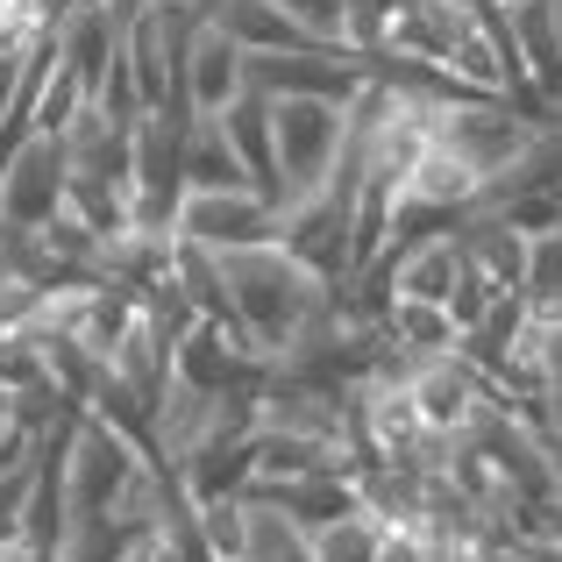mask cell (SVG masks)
<instances>
[{
  "label": "cell",
  "instance_id": "6da1fadb",
  "mask_svg": "<svg viewBox=\"0 0 562 562\" xmlns=\"http://www.w3.org/2000/svg\"><path fill=\"white\" fill-rule=\"evenodd\" d=\"M221 271H228L235 321H243L249 349H263V357H285L292 335H300L306 321L328 306V285H321L314 271H300V263H292L278 243H263V249H228V257H221Z\"/></svg>",
  "mask_w": 562,
  "mask_h": 562
},
{
  "label": "cell",
  "instance_id": "7a4b0ae2",
  "mask_svg": "<svg viewBox=\"0 0 562 562\" xmlns=\"http://www.w3.org/2000/svg\"><path fill=\"white\" fill-rule=\"evenodd\" d=\"M65 484H71V520L157 513V477H150V463H143V449L122 441L108 420H93L86 406H79V427H71Z\"/></svg>",
  "mask_w": 562,
  "mask_h": 562
},
{
  "label": "cell",
  "instance_id": "3957f363",
  "mask_svg": "<svg viewBox=\"0 0 562 562\" xmlns=\"http://www.w3.org/2000/svg\"><path fill=\"white\" fill-rule=\"evenodd\" d=\"M271 114H278V179H285V200H300L342 165L349 108H335V100H271Z\"/></svg>",
  "mask_w": 562,
  "mask_h": 562
},
{
  "label": "cell",
  "instance_id": "277c9868",
  "mask_svg": "<svg viewBox=\"0 0 562 562\" xmlns=\"http://www.w3.org/2000/svg\"><path fill=\"white\" fill-rule=\"evenodd\" d=\"M65 186H71V157L65 136H36L0 150V221L8 228H43V221L65 214Z\"/></svg>",
  "mask_w": 562,
  "mask_h": 562
},
{
  "label": "cell",
  "instance_id": "5b68a950",
  "mask_svg": "<svg viewBox=\"0 0 562 562\" xmlns=\"http://www.w3.org/2000/svg\"><path fill=\"white\" fill-rule=\"evenodd\" d=\"M278 200H263V192H249V186H235V192H186V206H179V235L186 243H200V249H263V243H278Z\"/></svg>",
  "mask_w": 562,
  "mask_h": 562
},
{
  "label": "cell",
  "instance_id": "8992f818",
  "mask_svg": "<svg viewBox=\"0 0 562 562\" xmlns=\"http://www.w3.org/2000/svg\"><path fill=\"white\" fill-rule=\"evenodd\" d=\"M243 86H249V50L214 22V8H206L200 22H192V36H186V57H179V100H186V114H221Z\"/></svg>",
  "mask_w": 562,
  "mask_h": 562
},
{
  "label": "cell",
  "instance_id": "52a82bcc",
  "mask_svg": "<svg viewBox=\"0 0 562 562\" xmlns=\"http://www.w3.org/2000/svg\"><path fill=\"white\" fill-rule=\"evenodd\" d=\"M221 136H228V150L243 157L249 186L263 192V200L285 206V179H278V114H271V93H257V86H243V93L228 100V108L214 114Z\"/></svg>",
  "mask_w": 562,
  "mask_h": 562
},
{
  "label": "cell",
  "instance_id": "ba28073f",
  "mask_svg": "<svg viewBox=\"0 0 562 562\" xmlns=\"http://www.w3.org/2000/svg\"><path fill=\"white\" fill-rule=\"evenodd\" d=\"M214 22L243 43L249 57H285V50H349V43H328L321 29H306L300 14H285L278 0H214Z\"/></svg>",
  "mask_w": 562,
  "mask_h": 562
},
{
  "label": "cell",
  "instance_id": "9c48e42d",
  "mask_svg": "<svg viewBox=\"0 0 562 562\" xmlns=\"http://www.w3.org/2000/svg\"><path fill=\"white\" fill-rule=\"evenodd\" d=\"M513 36H520L527 86L549 114H562V0H506Z\"/></svg>",
  "mask_w": 562,
  "mask_h": 562
},
{
  "label": "cell",
  "instance_id": "30bf717a",
  "mask_svg": "<svg viewBox=\"0 0 562 562\" xmlns=\"http://www.w3.org/2000/svg\"><path fill=\"white\" fill-rule=\"evenodd\" d=\"M179 171H186V192H235V186H249L243 157L228 150V136H221L214 114H192V122L179 128Z\"/></svg>",
  "mask_w": 562,
  "mask_h": 562
},
{
  "label": "cell",
  "instance_id": "8fae6325",
  "mask_svg": "<svg viewBox=\"0 0 562 562\" xmlns=\"http://www.w3.org/2000/svg\"><path fill=\"white\" fill-rule=\"evenodd\" d=\"M384 335H392L406 357H449V349H456V314L441 300L392 292V306H384Z\"/></svg>",
  "mask_w": 562,
  "mask_h": 562
},
{
  "label": "cell",
  "instance_id": "7c38bea8",
  "mask_svg": "<svg viewBox=\"0 0 562 562\" xmlns=\"http://www.w3.org/2000/svg\"><path fill=\"white\" fill-rule=\"evenodd\" d=\"M235 562H314V535L263 498H243V555Z\"/></svg>",
  "mask_w": 562,
  "mask_h": 562
},
{
  "label": "cell",
  "instance_id": "4fadbf2b",
  "mask_svg": "<svg viewBox=\"0 0 562 562\" xmlns=\"http://www.w3.org/2000/svg\"><path fill=\"white\" fill-rule=\"evenodd\" d=\"M384 549H392V527L371 506L342 513V520H328L314 535V562H384Z\"/></svg>",
  "mask_w": 562,
  "mask_h": 562
},
{
  "label": "cell",
  "instance_id": "5bb4252c",
  "mask_svg": "<svg viewBox=\"0 0 562 562\" xmlns=\"http://www.w3.org/2000/svg\"><path fill=\"white\" fill-rule=\"evenodd\" d=\"M86 108H93V93H86V86H79V71H71L65 57H57V65L43 71V86H36V108H29V128H36V136H65V128L79 122Z\"/></svg>",
  "mask_w": 562,
  "mask_h": 562
},
{
  "label": "cell",
  "instance_id": "9a60e30c",
  "mask_svg": "<svg viewBox=\"0 0 562 562\" xmlns=\"http://www.w3.org/2000/svg\"><path fill=\"white\" fill-rule=\"evenodd\" d=\"M29 456H36V449H29ZM29 456L0 470V549H14V541H22V520H29V477H36Z\"/></svg>",
  "mask_w": 562,
  "mask_h": 562
},
{
  "label": "cell",
  "instance_id": "2e32d148",
  "mask_svg": "<svg viewBox=\"0 0 562 562\" xmlns=\"http://www.w3.org/2000/svg\"><path fill=\"white\" fill-rule=\"evenodd\" d=\"M278 8L300 14L306 29H321L328 43H349V8H357V0H278Z\"/></svg>",
  "mask_w": 562,
  "mask_h": 562
},
{
  "label": "cell",
  "instance_id": "e0dca14e",
  "mask_svg": "<svg viewBox=\"0 0 562 562\" xmlns=\"http://www.w3.org/2000/svg\"><path fill=\"white\" fill-rule=\"evenodd\" d=\"M520 562H562V535H520Z\"/></svg>",
  "mask_w": 562,
  "mask_h": 562
},
{
  "label": "cell",
  "instance_id": "ac0fdd59",
  "mask_svg": "<svg viewBox=\"0 0 562 562\" xmlns=\"http://www.w3.org/2000/svg\"><path fill=\"white\" fill-rule=\"evenodd\" d=\"M8 427H14V392L0 384V435H8Z\"/></svg>",
  "mask_w": 562,
  "mask_h": 562
}]
</instances>
